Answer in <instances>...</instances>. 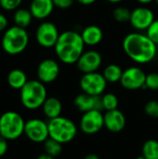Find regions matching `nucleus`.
Returning a JSON list of instances; mask_svg holds the SVG:
<instances>
[{
  "label": "nucleus",
  "mask_w": 158,
  "mask_h": 159,
  "mask_svg": "<svg viewBox=\"0 0 158 159\" xmlns=\"http://www.w3.org/2000/svg\"><path fill=\"white\" fill-rule=\"evenodd\" d=\"M122 48L126 55L138 64L151 62L157 54V45L142 33L127 34L123 39Z\"/></svg>",
  "instance_id": "f257e3e1"
},
{
  "label": "nucleus",
  "mask_w": 158,
  "mask_h": 159,
  "mask_svg": "<svg viewBox=\"0 0 158 159\" xmlns=\"http://www.w3.org/2000/svg\"><path fill=\"white\" fill-rule=\"evenodd\" d=\"M85 43L81 34L75 31H65L60 34L54 47L58 59L65 64H74L84 52Z\"/></svg>",
  "instance_id": "f03ea898"
},
{
  "label": "nucleus",
  "mask_w": 158,
  "mask_h": 159,
  "mask_svg": "<svg viewBox=\"0 0 158 159\" xmlns=\"http://www.w3.org/2000/svg\"><path fill=\"white\" fill-rule=\"evenodd\" d=\"M21 104L28 110H36L42 107L47 98V89L44 83L37 80H28L20 90Z\"/></svg>",
  "instance_id": "7ed1b4c3"
},
{
  "label": "nucleus",
  "mask_w": 158,
  "mask_h": 159,
  "mask_svg": "<svg viewBox=\"0 0 158 159\" xmlns=\"http://www.w3.org/2000/svg\"><path fill=\"white\" fill-rule=\"evenodd\" d=\"M49 138L61 143V144L69 143L75 139L78 128L75 123L64 116H58L47 121Z\"/></svg>",
  "instance_id": "20e7f679"
},
{
  "label": "nucleus",
  "mask_w": 158,
  "mask_h": 159,
  "mask_svg": "<svg viewBox=\"0 0 158 159\" xmlns=\"http://www.w3.org/2000/svg\"><path fill=\"white\" fill-rule=\"evenodd\" d=\"M29 43V34L24 28L12 26L3 34L1 45L3 50L8 55H18L23 52Z\"/></svg>",
  "instance_id": "39448f33"
},
{
  "label": "nucleus",
  "mask_w": 158,
  "mask_h": 159,
  "mask_svg": "<svg viewBox=\"0 0 158 159\" xmlns=\"http://www.w3.org/2000/svg\"><path fill=\"white\" fill-rule=\"evenodd\" d=\"M25 122L17 112L7 111L0 116V136L7 141H14L24 134Z\"/></svg>",
  "instance_id": "423d86ee"
},
{
  "label": "nucleus",
  "mask_w": 158,
  "mask_h": 159,
  "mask_svg": "<svg viewBox=\"0 0 158 159\" xmlns=\"http://www.w3.org/2000/svg\"><path fill=\"white\" fill-rule=\"evenodd\" d=\"M107 83L102 74L93 72L84 74L80 78L79 86L84 93L93 96H102L106 89Z\"/></svg>",
  "instance_id": "0eeeda50"
},
{
  "label": "nucleus",
  "mask_w": 158,
  "mask_h": 159,
  "mask_svg": "<svg viewBox=\"0 0 158 159\" xmlns=\"http://www.w3.org/2000/svg\"><path fill=\"white\" fill-rule=\"evenodd\" d=\"M104 128V115L100 110L83 113L79 121L80 130L87 135H94Z\"/></svg>",
  "instance_id": "6e6552de"
},
{
  "label": "nucleus",
  "mask_w": 158,
  "mask_h": 159,
  "mask_svg": "<svg viewBox=\"0 0 158 159\" xmlns=\"http://www.w3.org/2000/svg\"><path fill=\"white\" fill-rule=\"evenodd\" d=\"M24 135L33 143H44L49 138L47 122L39 118L29 119L25 122Z\"/></svg>",
  "instance_id": "1a4fd4ad"
},
{
  "label": "nucleus",
  "mask_w": 158,
  "mask_h": 159,
  "mask_svg": "<svg viewBox=\"0 0 158 159\" xmlns=\"http://www.w3.org/2000/svg\"><path fill=\"white\" fill-rule=\"evenodd\" d=\"M60 36L57 26L50 21L42 22L36 29L35 39L39 46L45 48H54Z\"/></svg>",
  "instance_id": "9d476101"
},
{
  "label": "nucleus",
  "mask_w": 158,
  "mask_h": 159,
  "mask_svg": "<svg viewBox=\"0 0 158 159\" xmlns=\"http://www.w3.org/2000/svg\"><path fill=\"white\" fill-rule=\"evenodd\" d=\"M146 74L140 67L131 66L124 70L120 83L128 90H137L144 87Z\"/></svg>",
  "instance_id": "9b49d317"
},
{
  "label": "nucleus",
  "mask_w": 158,
  "mask_h": 159,
  "mask_svg": "<svg viewBox=\"0 0 158 159\" xmlns=\"http://www.w3.org/2000/svg\"><path fill=\"white\" fill-rule=\"evenodd\" d=\"M102 63V57L101 53L97 50L90 49L84 51L75 64L78 70L81 71L83 74H88L97 72V70L101 67Z\"/></svg>",
  "instance_id": "f8f14e48"
},
{
  "label": "nucleus",
  "mask_w": 158,
  "mask_h": 159,
  "mask_svg": "<svg viewBox=\"0 0 158 159\" xmlns=\"http://www.w3.org/2000/svg\"><path fill=\"white\" fill-rule=\"evenodd\" d=\"M155 14L152 9L146 7H138L131 11L129 22L133 28L139 31L147 30L155 20Z\"/></svg>",
  "instance_id": "ddd939ff"
},
{
  "label": "nucleus",
  "mask_w": 158,
  "mask_h": 159,
  "mask_svg": "<svg viewBox=\"0 0 158 159\" xmlns=\"http://www.w3.org/2000/svg\"><path fill=\"white\" fill-rule=\"evenodd\" d=\"M60 65L53 59H45L37 66L36 75L39 81L44 84L54 82L60 75Z\"/></svg>",
  "instance_id": "4468645a"
},
{
  "label": "nucleus",
  "mask_w": 158,
  "mask_h": 159,
  "mask_svg": "<svg viewBox=\"0 0 158 159\" xmlns=\"http://www.w3.org/2000/svg\"><path fill=\"white\" fill-rule=\"evenodd\" d=\"M74 106L83 113L91 111V110H100L102 111V96H93L87 93L82 92L78 94L74 101Z\"/></svg>",
  "instance_id": "2eb2a0df"
},
{
  "label": "nucleus",
  "mask_w": 158,
  "mask_h": 159,
  "mask_svg": "<svg viewBox=\"0 0 158 159\" xmlns=\"http://www.w3.org/2000/svg\"><path fill=\"white\" fill-rule=\"evenodd\" d=\"M126 116L118 109L106 111L104 114V128L113 133L122 131L126 127Z\"/></svg>",
  "instance_id": "dca6fc26"
},
{
  "label": "nucleus",
  "mask_w": 158,
  "mask_h": 159,
  "mask_svg": "<svg viewBox=\"0 0 158 159\" xmlns=\"http://www.w3.org/2000/svg\"><path fill=\"white\" fill-rule=\"evenodd\" d=\"M53 0H32L30 4V11L34 18L37 20L47 19L54 10Z\"/></svg>",
  "instance_id": "f3484780"
},
{
  "label": "nucleus",
  "mask_w": 158,
  "mask_h": 159,
  "mask_svg": "<svg viewBox=\"0 0 158 159\" xmlns=\"http://www.w3.org/2000/svg\"><path fill=\"white\" fill-rule=\"evenodd\" d=\"M81 36L86 46L94 47L102 42L103 38V32L101 27L92 24L83 29Z\"/></svg>",
  "instance_id": "a211bd4d"
},
{
  "label": "nucleus",
  "mask_w": 158,
  "mask_h": 159,
  "mask_svg": "<svg viewBox=\"0 0 158 159\" xmlns=\"http://www.w3.org/2000/svg\"><path fill=\"white\" fill-rule=\"evenodd\" d=\"M42 110L45 116L50 120L61 116L62 112V103L56 97H48L42 105Z\"/></svg>",
  "instance_id": "6ab92c4d"
},
{
  "label": "nucleus",
  "mask_w": 158,
  "mask_h": 159,
  "mask_svg": "<svg viewBox=\"0 0 158 159\" xmlns=\"http://www.w3.org/2000/svg\"><path fill=\"white\" fill-rule=\"evenodd\" d=\"M27 81L28 78L26 74L20 69H13L7 75V84L14 89L20 90Z\"/></svg>",
  "instance_id": "aec40b11"
},
{
  "label": "nucleus",
  "mask_w": 158,
  "mask_h": 159,
  "mask_svg": "<svg viewBox=\"0 0 158 159\" xmlns=\"http://www.w3.org/2000/svg\"><path fill=\"white\" fill-rule=\"evenodd\" d=\"M123 72L124 71L122 70V68L119 65L115 64V63H111V64H108L104 68L102 75L108 83L115 84V83L120 82Z\"/></svg>",
  "instance_id": "412c9836"
},
{
  "label": "nucleus",
  "mask_w": 158,
  "mask_h": 159,
  "mask_svg": "<svg viewBox=\"0 0 158 159\" xmlns=\"http://www.w3.org/2000/svg\"><path fill=\"white\" fill-rule=\"evenodd\" d=\"M33 18L34 17H33L30 9L18 8V9H16V11L14 13L13 20H14L16 26L26 29L31 24Z\"/></svg>",
  "instance_id": "4be33fe9"
},
{
  "label": "nucleus",
  "mask_w": 158,
  "mask_h": 159,
  "mask_svg": "<svg viewBox=\"0 0 158 159\" xmlns=\"http://www.w3.org/2000/svg\"><path fill=\"white\" fill-rule=\"evenodd\" d=\"M142 155L145 159H158V142L156 140L146 141L142 149Z\"/></svg>",
  "instance_id": "5701e85b"
},
{
  "label": "nucleus",
  "mask_w": 158,
  "mask_h": 159,
  "mask_svg": "<svg viewBox=\"0 0 158 159\" xmlns=\"http://www.w3.org/2000/svg\"><path fill=\"white\" fill-rule=\"evenodd\" d=\"M44 150H45V153L53 157H59L61 152H62V144L51 138H48L45 143H44Z\"/></svg>",
  "instance_id": "b1692460"
},
{
  "label": "nucleus",
  "mask_w": 158,
  "mask_h": 159,
  "mask_svg": "<svg viewBox=\"0 0 158 159\" xmlns=\"http://www.w3.org/2000/svg\"><path fill=\"white\" fill-rule=\"evenodd\" d=\"M102 109L105 111H112L115 110L118 107L119 101L116 95L114 93H105L102 96Z\"/></svg>",
  "instance_id": "393cba45"
},
{
  "label": "nucleus",
  "mask_w": 158,
  "mask_h": 159,
  "mask_svg": "<svg viewBox=\"0 0 158 159\" xmlns=\"http://www.w3.org/2000/svg\"><path fill=\"white\" fill-rule=\"evenodd\" d=\"M131 16V11L126 7H117L113 11V17L115 21L120 23H125L129 21Z\"/></svg>",
  "instance_id": "a878e982"
},
{
  "label": "nucleus",
  "mask_w": 158,
  "mask_h": 159,
  "mask_svg": "<svg viewBox=\"0 0 158 159\" xmlns=\"http://www.w3.org/2000/svg\"><path fill=\"white\" fill-rule=\"evenodd\" d=\"M144 89H148L150 90H157L158 89V73L153 72L146 75Z\"/></svg>",
  "instance_id": "bb28decb"
},
{
  "label": "nucleus",
  "mask_w": 158,
  "mask_h": 159,
  "mask_svg": "<svg viewBox=\"0 0 158 159\" xmlns=\"http://www.w3.org/2000/svg\"><path fill=\"white\" fill-rule=\"evenodd\" d=\"M144 112L152 118H158V101L153 100L147 102L144 106Z\"/></svg>",
  "instance_id": "cd10ccee"
},
{
  "label": "nucleus",
  "mask_w": 158,
  "mask_h": 159,
  "mask_svg": "<svg viewBox=\"0 0 158 159\" xmlns=\"http://www.w3.org/2000/svg\"><path fill=\"white\" fill-rule=\"evenodd\" d=\"M147 36L158 46V20H155L146 30Z\"/></svg>",
  "instance_id": "c85d7f7f"
},
{
  "label": "nucleus",
  "mask_w": 158,
  "mask_h": 159,
  "mask_svg": "<svg viewBox=\"0 0 158 159\" xmlns=\"http://www.w3.org/2000/svg\"><path fill=\"white\" fill-rule=\"evenodd\" d=\"M22 0H0V7L7 11L18 9Z\"/></svg>",
  "instance_id": "c756f323"
},
{
  "label": "nucleus",
  "mask_w": 158,
  "mask_h": 159,
  "mask_svg": "<svg viewBox=\"0 0 158 159\" xmlns=\"http://www.w3.org/2000/svg\"><path fill=\"white\" fill-rule=\"evenodd\" d=\"M74 0H53L55 7H58L60 9H68L70 8Z\"/></svg>",
  "instance_id": "7c9ffc66"
},
{
  "label": "nucleus",
  "mask_w": 158,
  "mask_h": 159,
  "mask_svg": "<svg viewBox=\"0 0 158 159\" xmlns=\"http://www.w3.org/2000/svg\"><path fill=\"white\" fill-rule=\"evenodd\" d=\"M7 140L0 136V157L6 155V153L7 152Z\"/></svg>",
  "instance_id": "2f4dec72"
},
{
  "label": "nucleus",
  "mask_w": 158,
  "mask_h": 159,
  "mask_svg": "<svg viewBox=\"0 0 158 159\" xmlns=\"http://www.w3.org/2000/svg\"><path fill=\"white\" fill-rule=\"evenodd\" d=\"M7 27V19L4 14L0 13V32L6 30Z\"/></svg>",
  "instance_id": "473e14b6"
},
{
  "label": "nucleus",
  "mask_w": 158,
  "mask_h": 159,
  "mask_svg": "<svg viewBox=\"0 0 158 159\" xmlns=\"http://www.w3.org/2000/svg\"><path fill=\"white\" fill-rule=\"evenodd\" d=\"M78 3H80L81 5H84V6H89V5H92L94 4L97 0H76Z\"/></svg>",
  "instance_id": "72a5a7b5"
},
{
  "label": "nucleus",
  "mask_w": 158,
  "mask_h": 159,
  "mask_svg": "<svg viewBox=\"0 0 158 159\" xmlns=\"http://www.w3.org/2000/svg\"><path fill=\"white\" fill-rule=\"evenodd\" d=\"M55 157H51V156H49V155H47V154H46V153H44V154H42V155H40V156H38V157L36 159H54Z\"/></svg>",
  "instance_id": "f704fd0d"
},
{
  "label": "nucleus",
  "mask_w": 158,
  "mask_h": 159,
  "mask_svg": "<svg viewBox=\"0 0 158 159\" xmlns=\"http://www.w3.org/2000/svg\"><path fill=\"white\" fill-rule=\"evenodd\" d=\"M84 159H100V157H98V155L90 153V154H88V155L84 157Z\"/></svg>",
  "instance_id": "c9c22d12"
},
{
  "label": "nucleus",
  "mask_w": 158,
  "mask_h": 159,
  "mask_svg": "<svg viewBox=\"0 0 158 159\" xmlns=\"http://www.w3.org/2000/svg\"><path fill=\"white\" fill-rule=\"evenodd\" d=\"M136 1H137L138 3L142 4V5H148V4L154 2L155 0H136Z\"/></svg>",
  "instance_id": "e433bc0d"
},
{
  "label": "nucleus",
  "mask_w": 158,
  "mask_h": 159,
  "mask_svg": "<svg viewBox=\"0 0 158 159\" xmlns=\"http://www.w3.org/2000/svg\"><path fill=\"white\" fill-rule=\"evenodd\" d=\"M106 1H108L109 3H112V4H118V3H120V2H122L124 0H106Z\"/></svg>",
  "instance_id": "4c0bfd02"
},
{
  "label": "nucleus",
  "mask_w": 158,
  "mask_h": 159,
  "mask_svg": "<svg viewBox=\"0 0 158 159\" xmlns=\"http://www.w3.org/2000/svg\"><path fill=\"white\" fill-rule=\"evenodd\" d=\"M137 159H145V157L142 155V156H140L139 157H137Z\"/></svg>",
  "instance_id": "58836bf2"
},
{
  "label": "nucleus",
  "mask_w": 158,
  "mask_h": 159,
  "mask_svg": "<svg viewBox=\"0 0 158 159\" xmlns=\"http://www.w3.org/2000/svg\"><path fill=\"white\" fill-rule=\"evenodd\" d=\"M155 2L156 3V5H157V6H158V0H155Z\"/></svg>",
  "instance_id": "ea45409f"
}]
</instances>
